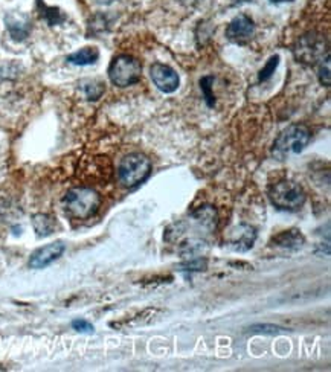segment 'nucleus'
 I'll return each mask as SVG.
<instances>
[{"label":"nucleus","instance_id":"nucleus-1","mask_svg":"<svg viewBox=\"0 0 331 372\" xmlns=\"http://www.w3.org/2000/svg\"><path fill=\"white\" fill-rule=\"evenodd\" d=\"M101 206V195L92 188H72L63 197V208L72 218L87 220L94 217Z\"/></svg>","mask_w":331,"mask_h":372},{"label":"nucleus","instance_id":"nucleus-2","mask_svg":"<svg viewBox=\"0 0 331 372\" xmlns=\"http://www.w3.org/2000/svg\"><path fill=\"white\" fill-rule=\"evenodd\" d=\"M311 139L310 130L306 125H290L282 130L273 144V156L280 161H286L290 156L299 154L306 150Z\"/></svg>","mask_w":331,"mask_h":372},{"label":"nucleus","instance_id":"nucleus-3","mask_svg":"<svg viewBox=\"0 0 331 372\" xmlns=\"http://www.w3.org/2000/svg\"><path fill=\"white\" fill-rule=\"evenodd\" d=\"M270 203L280 211L296 212L304 206L307 195L302 186L292 180H282L273 185L269 191Z\"/></svg>","mask_w":331,"mask_h":372},{"label":"nucleus","instance_id":"nucleus-4","mask_svg":"<svg viewBox=\"0 0 331 372\" xmlns=\"http://www.w3.org/2000/svg\"><path fill=\"white\" fill-rule=\"evenodd\" d=\"M151 173V162L149 157L141 153H132L125 156L119 163L118 175L125 188H135V186L144 183Z\"/></svg>","mask_w":331,"mask_h":372},{"label":"nucleus","instance_id":"nucleus-5","mask_svg":"<svg viewBox=\"0 0 331 372\" xmlns=\"http://www.w3.org/2000/svg\"><path fill=\"white\" fill-rule=\"evenodd\" d=\"M142 66L132 55H119L108 66V78L116 87H128L141 80Z\"/></svg>","mask_w":331,"mask_h":372},{"label":"nucleus","instance_id":"nucleus-6","mask_svg":"<svg viewBox=\"0 0 331 372\" xmlns=\"http://www.w3.org/2000/svg\"><path fill=\"white\" fill-rule=\"evenodd\" d=\"M293 52H295L296 60L304 64H316L330 54L327 49L325 39L316 32L302 35L296 42L295 48H293Z\"/></svg>","mask_w":331,"mask_h":372},{"label":"nucleus","instance_id":"nucleus-7","mask_svg":"<svg viewBox=\"0 0 331 372\" xmlns=\"http://www.w3.org/2000/svg\"><path fill=\"white\" fill-rule=\"evenodd\" d=\"M150 77L154 86L163 93H173L179 89L180 78L173 68L162 63H154L150 68Z\"/></svg>","mask_w":331,"mask_h":372},{"label":"nucleus","instance_id":"nucleus-8","mask_svg":"<svg viewBox=\"0 0 331 372\" xmlns=\"http://www.w3.org/2000/svg\"><path fill=\"white\" fill-rule=\"evenodd\" d=\"M255 34V25L251 17L238 14L226 27V39L237 44H244L249 42Z\"/></svg>","mask_w":331,"mask_h":372},{"label":"nucleus","instance_id":"nucleus-9","mask_svg":"<svg viewBox=\"0 0 331 372\" xmlns=\"http://www.w3.org/2000/svg\"><path fill=\"white\" fill-rule=\"evenodd\" d=\"M256 240V230L249 225H237L227 230L226 241L229 247L237 252H247L252 249Z\"/></svg>","mask_w":331,"mask_h":372},{"label":"nucleus","instance_id":"nucleus-10","mask_svg":"<svg viewBox=\"0 0 331 372\" xmlns=\"http://www.w3.org/2000/svg\"><path fill=\"white\" fill-rule=\"evenodd\" d=\"M64 250H66V246H64L63 241H55V243L46 244L32 254L30 259V267L31 268L48 267L54 261H57V259L64 254Z\"/></svg>","mask_w":331,"mask_h":372},{"label":"nucleus","instance_id":"nucleus-11","mask_svg":"<svg viewBox=\"0 0 331 372\" xmlns=\"http://www.w3.org/2000/svg\"><path fill=\"white\" fill-rule=\"evenodd\" d=\"M5 25L14 40L22 42L31 32L30 17L22 13H9L5 16Z\"/></svg>","mask_w":331,"mask_h":372},{"label":"nucleus","instance_id":"nucleus-12","mask_svg":"<svg viewBox=\"0 0 331 372\" xmlns=\"http://www.w3.org/2000/svg\"><path fill=\"white\" fill-rule=\"evenodd\" d=\"M304 243H306V238L298 229L284 230L272 240V246L286 249V250H298L304 246Z\"/></svg>","mask_w":331,"mask_h":372},{"label":"nucleus","instance_id":"nucleus-13","mask_svg":"<svg viewBox=\"0 0 331 372\" xmlns=\"http://www.w3.org/2000/svg\"><path fill=\"white\" fill-rule=\"evenodd\" d=\"M191 218L206 230H214L217 226V211L213 206H200L191 213Z\"/></svg>","mask_w":331,"mask_h":372},{"label":"nucleus","instance_id":"nucleus-14","mask_svg":"<svg viewBox=\"0 0 331 372\" xmlns=\"http://www.w3.org/2000/svg\"><path fill=\"white\" fill-rule=\"evenodd\" d=\"M99 58V51L94 46H87V48H82L77 52L70 54L68 57V61L70 64H75V66H90V64H95Z\"/></svg>","mask_w":331,"mask_h":372},{"label":"nucleus","instance_id":"nucleus-15","mask_svg":"<svg viewBox=\"0 0 331 372\" xmlns=\"http://www.w3.org/2000/svg\"><path fill=\"white\" fill-rule=\"evenodd\" d=\"M32 226L37 237L44 238L54 234L55 230V220L54 217L48 216V213H35L32 217Z\"/></svg>","mask_w":331,"mask_h":372},{"label":"nucleus","instance_id":"nucleus-16","mask_svg":"<svg viewBox=\"0 0 331 372\" xmlns=\"http://www.w3.org/2000/svg\"><path fill=\"white\" fill-rule=\"evenodd\" d=\"M82 90H85L89 101H98L101 97H103L106 87L104 82H101L98 80H87L85 82V86H82Z\"/></svg>","mask_w":331,"mask_h":372},{"label":"nucleus","instance_id":"nucleus-17","mask_svg":"<svg viewBox=\"0 0 331 372\" xmlns=\"http://www.w3.org/2000/svg\"><path fill=\"white\" fill-rule=\"evenodd\" d=\"M37 4H39V6H40V9H42V17H43L44 20L48 22L51 26L58 25V23H61V22L64 20V16L61 14V11H60L58 8L46 6V5L42 2V0H39V2H37Z\"/></svg>","mask_w":331,"mask_h":372},{"label":"nucleus","instance_id":"nucleus-18","mask_svg":"<svg viewBox=\"0 0 331 372\" xmlns=\"http://www.w3.org/2000/svg\"><path fill=\"white\" fill-rule=\"evenodd\" d=\"M278 64H280V57L278 55H273V57L269 58V61L266 63V66L260 70V75H258V81L260 82H264V81H268L273 73L275 70H277L278 68Z\"/></svg>","mask_w":331,"mask_h":372},{"label":"nucleus","instance_id":"nucleus-19","mask_svg":"<svg viewBox=\"0 0 331 372\" xmlns=\"http://www.w3.org/2000/svg\"><path fill=\"white\" fill-rule=\"evenodd\" d=\"M213 81H214V77H211V75L204 77V78L200 80V89H201V92H204L205 101H206V104H208L209 107H214V104H216L214 93L211 92V82H213Z\"/></svg>","mask_w":331,"mask_h":372},{"label":"nucleus","instance_id":"nucleus-20","mask_svg":"<svg viewBox=\"0 0 331 372\" xmlns=\"http://www.w3.org/2000/svg\"><path fill=\"white\" fill-rule=\"evenodd\" d=\"M318 77H319L320 85L325 86V87H330V54L319 61Z\"/></svg>","mask_w":331,"mask_h":372},{"label":"nucleus","instance_id":"nucleus-21","mask_svg":"<svg viewBox=\"0 0 331 372\" xmlns=\"http://www.w3.org/2000/svg\"><path fill=\"white\" fill-rule=\"evenodd\" d=\"M72 328L78 333H94V325L85 319H77L72 322Z\"/></svg>","mask_w":331,"mask_h":372},{"label":"nucleus","instance_id":"nucleus-22","mask_svg":"<svg viewBox=\"0 0 331 372\" xmlns=\"http://www.w3.org/2000/svg\"><path fill=\"white\" fill-rule=\"evenodd\" d=\"M252 331L264 334H280L282 328L275 327V325H256V327H252Z\"/></svg>","mask_w":331,"mask_h":372},{"label":"nucleus","instance_id":"nucleus-23","mask_svg":"<svg viewBox=\"0 0 331 372\" xmlns=\"http://www.w3.org/2000/svg\"><path fill=\"white\" fill-rule=\"evenodd\" d=\"M272 4H287V2H293V0H270Z\"/></svg>","mask_w":331,"mask_h":372}]
</instances>
